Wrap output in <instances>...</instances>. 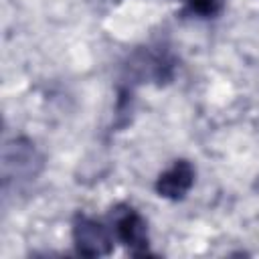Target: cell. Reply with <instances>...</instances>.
<instances>
[{
  "mask_svg": "<svg viewBox=\"0 0 259 259\" xmlns=\"http://www.w3.org/2000/svg\"><path fill=\"white\" fill-rule=\"evenodd\" d=\"M111 223L113 231L119 243L125 245V249L140 257L150 255V235H148V223L146 219L130 204H115L111 208Z\"/></svg>",
  "mask_w": 259,
  "mask_h": 259,
  "instance_id": "obj_3",
  "label": "cell"
},
{
  "mask_svg": "<svg viewBox=\"0 0 259 259\" xmlns=\"http://www.w3.org/2000/svg\"><path fill=\"white\" fill-rule=\"evenodd\" d=\"M194 176H196L194 166L188 160L184 158L174 160V164L156 178V184H154L156 194L166 200H174V202L182 200L190 192L194 184Z\"/></svg>",
  "mask_w": 259,
  "mask_h": 259,
  "instance_id": "obj_5",
  "label": "cell"
},
{
  "mask_svg": "<svg viewBox=\"0 0 259 259\" xmlns=\"http://www.w3.org/2000/svg\"><path fill=\"white\" fill-rule=\"evenodd\" d=\"M71 239L75 253L81 257H103L113 249V239L107 227L85 212H77L73 217Z\"/></svg>",
  "mask_w": 259,
  "mask_h": 259,
  "instance_id": "obj_2",
  "label": "cell"
},
{
  "mask_svg": "<svg viewBox=\"0 0 259 259\" xmlns=\"http://www.w3.org/2000/svg\"><path fill=\"white\" fill-rule=\"evenodd\" d=\"M186 6L192 14L202 16V18H210L217 16L223 8V0H186Z\"/></svg>",
  "mask_w": 259,
  "mask_h": 259,
  "instance_id": "obj_6",
  "label": "cell"
},
{
  "mask_svg": "<svg viewBox=\"0 0 259 259\" xmlns=\"http://www.w3.org/2000/svg\"><path fill=\"white\" fill-rule=\"evenodd\" d=\"M172 73H174V61L170 59V55L162 51H154L150 47L136 51L127 65V75L138 81L148 79V81L164 83L172 79Z\"/></svg>",
  "mask_w": 259,
  "mask_h": 259,
  "instance_id": "obj_4",
  "label": "cell"
},
{
  "mask_svg": "<svg viewBox=\"0 0 259 259\" xmlns=\"http://www.w3.org/2000/svg\"><path fill=\"white\" fill-rule=\"evenodd\" d=\"M253 186H255V190H257V192H259V176H257V178H255V184H253Z\"/></svg>",
  "mask_w": 259,
  "mask_h": 259,
  "instance_id": "obj_7",
  "label": "cell"
},
{
  "mask_svg": "<svg viewBox=\"0 0 259 259\" xmlns=\"http://www.w3.org/2000/svg\"><path fill=\"white\" fill-rule=\"evenodd\" d=\"M42 166H45V160L30 140L14 138L4 146V152H2L4 186L10 184V180H16V182L34 180L40 174Z\"/></svg>",
  "mask_w": 259,
  "mask_h": 259,
  "instance_id": "obj_1",
  "label": "cell"
}]
</instances>
